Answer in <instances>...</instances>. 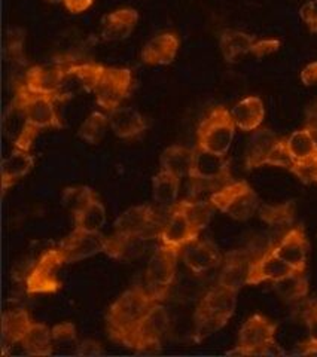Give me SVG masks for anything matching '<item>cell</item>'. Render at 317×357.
Masks as SVG:
<instances>
[{"label":"cell","mask_w":317,"mask_h":357,"mask_svg":"<svg viewBox=\"0 0 317 357\" xmlns=\"http://www.w3.org/2000/svg\"><path fill=\"white\" fill-rule=\"evenodd\" d=\"M304 128L310 130L314 134V136H317V102L311 103L307 107V110H305Z\"/></svg>","instance_id":"48"},{"label":"cell","mask_w":317,"mask_h":357,"mask_svg":"<svg viewBox=\"0 0 317 357\" xmlns=\"http://www.w3.org/2000/svg\"><path fill=\"white\" fill-rule=\"evenodd\" d=\"M48 3H54V5H57V3H63L64 0H47Z\"/></svg>","instance_id":"51"},{"label":"cell","mask_w":317,"mask_h":357,"mask_svg":"<svg viewBox=\"0 0 317 357\" xmlns=\"http://www.w3.org/2000/svg\"><path fill=\"white\" fill-rule=\"evenodd\" d=\"M79 354H100L101 353V345L96 341H84L78 349Z\"/></svg>","instance_id":"49"},{"label":"cell","mask_w":317,"mask_h":357,"mask_svg":"<svg viewBox=\"0 0 317 357\" xmlns=\"http://www.w3.org/2000/svg\"><path fill=\"white\" fill-rule=\"evenodd\" d=\"M13 102H15L24 114L29 124L38 130L61 128L63 124L55 110V100L29 91L24 84L15 88Z\"/></svg>","instance_id":"9"},{"label":"cell","mask_w":317,"mask_h":357,"mask_svg":"<svg viewBox=\"0 0 317 357\" xmlns=\"http://www.w3.org/2000/svg\"><path fill=\"white\" fill-rule=\"evenodd\" d=\"M265 165H273V167H281V169H286L289 172L293 170V162L289 156V152L286 149L285 139H280L276 146L271 151L267 164Z\"/></svg>","instance_id":"42"},{"label":"cell","mask_w":317,"mask_h":357,"mask_svg":"<svg viewBox=\"0 0 317 357\" xmlns=\"http://www.w3.org/2000/svg\"><path fill=\"white\" fill-rule=\"evenodd\" d=\"M276 323L261 314L249 317L239 332L237 347L228 354L240 356H265L273 354L276 344Z\"/></svg>","instance_id":"6"},{"label":"cell","mask_w":317,"mask_h":357,"mask_svg":"<svg viewBox=\"0 0 317 357\" xmlns=\"http://www.w3.org/2000/svg\"><path fill=\"white\" fill-rule=\"evenodd\" d=\"M33 167H35V156L29 151L15 149L2 162V189L3 194L9 188H13L20 178L27 176Z\"/></svg>","instance_id":"25"},{"label":"cell","mask_w":317,"mask_h":357,"mask_svg":"<svg viewBox=\"0 0 317 357\" xmlns=\"http://www.w3.org/2000/svg\"><path fill=\"white\" fill-rule=\"evenodd\" d=\"M256 38L240 30H223L219 36V48L226 63H235L244 54H251Z\"/></svg>","instance_id":"27"},{"label":"cell","mask_w":317,"mask_h":357,"mask_svg":"<svg viewBox=\"0 0 317 357\" xmlns=\"http://www.w3.org/2000/svg\"><path fill=\"white\" fill-rule=\"evenodd\" d=\"M94 0H64L63 5L71 14H82L93 6Z\"/></svg>","instance_id":"47"},{"label":"cell","mask_w":317,"mask_h":357,"mask_svg":"<svg viewBox=\"0 0 317 357\" xmlns=\"http://www.w3.org/2000/svg\"><path fill=\"white\" fill-rule=\"evenodd\" d=\"M292 273V268L286 262H283L279 256H276L270 248L259 258L249 264L246 284L258 286L265 282L276 283Z\"/></svg>","instance_id":"18"},{"label":"cell","mask_w":317,"mask_h":357,"mask_svg":"<svg viewBox=\"0 0 317 357\" xmlns=\"http://www.w3.org/2000/svg\"><path fill=\"white\" fill-rule=\"evenodd\" d=\"M225 326V323L209 316L207 312L196 310L194 312V341L201 342L212 337L213 333L219 332Z\"/></svg>","instance_id":"37"},{"label":"cell","mask_w":317,"mask_h":357,"mask_svg":"<svg viewBox=\"0 0 317 357\" xmlns=\"http://www.w3.org/2000/svg\"><path fill=\"white\" fill-rule=\"evenodd\" d=\"M305 319V325H307L309 329V341L304 342L302 353L304 354H317V296L313 299L307 311L304 314Z\"/></svg>","instance_id":"40"},{"label":"cell","mask_w":317,"mask_h":357,"mask_svg":"<svg viewBox=\"0 0 317 357\" xmlns=\"http://www.w3.org/2000/svg\"><path fill=\"white\" fill-rule=\"evenodd\" d=\"M24 33L18 29L10 30V35L8 38V55L10 61H17L22 63V59H24Z\"/></svg>","instance_id":"43"},{"label":"cell","mask_w":317,"mask_h":357,"mask_svg":"<svg viewBox=\"0 0 317 357\" xmlns=\"http://www.w3.org/2000/svg\"><path fill=\"white\" fill-rule=\"evenodd\" d=\"M274 290L281 299L288 301V303H297V301H301L309 295V280L304 273L293 271L276 282Z\"/></svg>","instance_id":"33"},{"label":"cell","mask_w":317,"mask_h":357,"mask_svg":"<svg viewBox=\"0 0 317 357\" xmlns=\"http://www.w3.org/2000/svg\"><path fill=\"white\" fill-rule=\"evenodd\" d=\"M280 137L271 130H256L249 139V143L246 146L244 153V164L247 170L258 169L267 164L268 156L273 151V148L277 144Z\"/></svg>","instance_id":"23"},{"label":"cell","mask_w":317,"mask_h":357,"mask_svg":"<svg viewBox=\"0 0 317 357\" xmlns=\"http://www.w3.org/2000/svg\"><path fill=\"white\" fill-rule=\"evenodd\" d=\"M280 40L279 39H256L253 43L251 54H253L256 59H264L267 55L279 51Z\"/></svg>","instance_id":"45"},{"label":"cell","mask_w":317,"mask_h":357,"mask_svg":"<svg viewBox=\"0 0 317 357\" xmlns=\"http://www.w3.org/2000/svg\"><path fill=\"white\" fill-rule=\"evenodd\" d=\"M300 17L311 33H317V0H309L300 9Z\"/></svg>","instance_id":"44"},{"label":"cell","mask_w":317,"mask_h":357,"mask_svg":"<svg viewBox=\"0 0 317 357\" xmlns=\"http://www.w3.org/2000/svg\"><path fill=\"white\" fill-rule=\"evenodd\" d=\"M200 232L201 229L188 215L184 199L170 207L168 219L158 232V238H160L161 244L182 253L188 244L200 238Z\"/></svg>","instance_id":"10"},{"label":"cell","mask_w":317,"mask_h":357,"mask_svg":"<svg viewBox=\"0 0 317 357\" xmlns=\"http://www.w3.org/2000/svg\"><path fill=\"white\" fill-rule=\"evenodd\" d=\"M180 178L179 176L167 170H160L152 178V198L156 204L164 207H172L177 203L180 192Z\"/></svg>","instance_id":"30"},{"label":"cell","mask_w":317,"mask_h":357,"mask_svg":"<svg viewBox=\"0 0 317 357\" xmlns=\"http://www.w3.org/2000/svg\"><path fill=\"white\" fill-rule=\"evenodd\" d=\"M179 256V250L164 244L156 248L151 256L148 266H146L145 283L156 303H163L170 295L176 278Z\"/></svg>","instance_id":"5"},{"label":"cell","mask_w":317,"mask_h":357,"mask_svg":"<svg viewBox=\"0 0 317 357\" xmlns=\"http://www.w3.org/2000/svg\"><path fill=\"white\" fill-rule=\"evenodd\" d=\"M103 72H105V66L97 64V63L67 64V76L73 77V79L81 84V86L88 93H93V89L100 81Z\"/></svg>","instance_id":"34"},{"label":"cell","mask_w":317,"mask_h":357,"mask_svg":"<svg viewBox=\"0 0 317 357\" xmlns=\"http://www.w3.org/2000/svg\"><path fill=\"white\" fill-rule=\"evenodd\" d=\"M212 206L234 220L251 219L259 208L258 195L246 181H233L212 192Z\"/></svg>","instance_id":"3"},{"label":"cell","mask_w":317,"mask_h":357,"mask_svg":"<svg viewBox=\"0 0 317 357\" xmlns=\"http://www.w3.org/2000/svg\"><path fill=\"white\" fill-rule=\"evenodd\" d=\"M182 262L191 273L205 274L222 262V255L219 248L212 240H196L180 253Z\"/></svg>","instance_id":"17"},{"label":"cell","mask_w":317,"mask_h":357,"mask_svg":"<svg viewBox=\"0 0 317 357\" xmlns=\"http://www.w3.org/2000/svg\"><path fill=\"white\" fill-rule=\"evenodd\" d=\"M156 301L148 289L134 286L117 298L106 312V329L112 341L126 344L134 328L145 317Z\"/></svg>","instance_id":"1"},{"label":"cell","mask_w":317,"mask_h":357,"mask_svg":"<svg viewBox=\"0 0 317 357\" xmlns=\"http://www.w3.org/2000/svg\"><path fill=\"white\" fill-rule=\"evenodd\" d=\"M310 181H313V182H317V164H316V167L313 169V172H311V176H310Z\"/></svg>","instance_id":"50"},{"label":"cell","mask_w":317,"mask_h":357,"mask_svg":"<svg viewBox=\"0 0 317 357\" xmlns=\"http://www.w3.org/2000/svg\"><path fill=\"white\" fill-rule=\"evenodd\" d=\"M139 22V13L134 8H118L101 18V38L106 42L126 40Z\"/></svg>","instance_id":"19"},{"label":"cell","mask_w":317,"mask_h":357,"mask_svg":"<svg viewBox=\"0 0 317 357\" xmlns=\"http://www.w3.org/2000/svg\"><path fill=\"white\" fill-rule=\"evenodd\" d=\"M109 126V115H105L103 112H91L82 122L81 127L78 130L79 139L89 144H96L103 139L106 128Z\"/></svg>","instance_id":"36"},{"label":"cell","mask_w":317,"mask_h":357,"mask_svg":"<svg viewBox=\"0 0 317 357\" xmlns=\"http://www.w3.org/2000/svg\"><path fill=\"white\" fill-rule=\"evenodd\" d=\"M67 79V66L48 64L33 66L24 75V84L29 91L54 98L59 102L63 97V86Z\"/></svg>","instance_id":"13"},{"label":"cell","mask_w":317,"mask_h":357,"mask_svg":"<svg viewBox=\"0 0 317 357\" xmlns=\"http://www.w3.org/2000/svg\"><path fill=\"white\" fill-rule=\"evenodd\" d=\"M237 126L231 110L223 106L213 107L197 128L196 148L214 155L226 156L235 137Z\"/></svg>","instance_id":"2"},{"label":"cell","mask_w":317,"mask_h":357,"mask_svg":"<svg viewBox=\"0 0 317 357\" xmlns=\"http://www.w3.org/2000/svg\"><path fill=\"white\" fill-rule=\"evenodd\" d=\"M259 218L271 228H285L289 227L295 218V204L283 203L276 206H263L258 208Z\"/></svg>","instance_id":"35"},{"label":"cell","mask_w":317,"mask_h":357,"mask_svg":"<svg viewBox=\"0 0 317 357\" xmlns=\"http://www.w3.org/2000/svg\"><path fill=\"white\" fill-rule=\"evenodd\" d=\"M285 143L293 162L292 173L297 174L301 181L309 182L317 164V136L307 128H301L293 131L285 139Z\"/></svg>","instance_id":"12"},{"label":"cell","mask_w":317,"mask_h":357,"mask_svg":"<svg viewBox=\"0 0 317 357\" xmlns=\"http://www.w3.org/2000/svg\"><path fill=\"white\" fill-rule=\"evenodd\" d=\"M105 248L106 237L101 236L100 232H85L76 228H73V231L59 245L67 264L81 262L87 258H91L97 253L105 252Z\"/></svg>","instance_id":"15"},{"label":"cell","mask_w":317,"mask_h":357,"mask_svg":"<svg viewBox=\"0 0 317 357\" xmlns=\"http://www.w3.org/2000/svg\"><path fill=\"white\" fill-rule=\"evenodd\" d=\"M231 115L237 128L244 132L256 131L265 118L264 102L256 96H249L240 100L233 109Z\"/></svg>","instance_id":"24"},{"label":"cell","mask_w":317,"mask_h":357,"mask_svg":"<svg viewBox=\"0 0 317 357\" xmlns=\"http://www.w3.org/2000/svg\"><path fill=\"white\" fill-rule=\"evenodd\" d=\"M156 225V213L148 204L135 206L124 213L113 223V237L124 241L145 240L148 232Z\"/></svg>","instance_id":"14"},{"label":"cell","mask_w":317,"mask_h":357,"mask_svg":"<svg viewBox=\"0 0 317 357\" xmlns=\"http://www.w3.org/2000/svg\"><path fill=\"white\" fill-rule=\"evenodd\" d=\"M191 191H218L233 182L230 161L221 155H214L196 148V158L189 172Z\"/></svg>","instance_id":"4"},{"label":"cell","mask_w":317,"mask_h":357,"mask_svg":"<svg viewBox=\"0 0 317 357\" xmlns=\"http://www.w3.org/2000/svg\"><path fill=\"white\" fill-rule=\"evenodd\" d=\"M185 206L188 210V215L191 216L192 222L202 231L207 228V225L212 220L214 207L212 206L210 201H189L185 199Z\"/></svg>","instance_id":"39"},{"label":"cell","mask_w":317,"mask_h":357,"mask_svg":"<svg viewBox=\"0 0 317 357\" xmlns=\"http://www.w3.org/2000/svg\"><path fill=\"white\" fill-rule=\"evenodd\" d=\"M309 249L310 244L302 227L290 228L277 244L271 245V250L276 256H279L283 262H286L293 271L301 273H304L305 266H307Z\"/></svg>","instance_id":"16"},{"label":"cell","mask_w":317,"mask_h":357,"mask_svg":"<svg viewBox=\"0 0 317 357\" xmlns=\"http://www.w3.org/2000/svg\"><path fill=\"white\" fill-rule=\"evenodd\" d=\"M66 264L67 262L59 248L45 252L27 277V292L31 295L57 292L61 287L60 271Z\"/></svg>","instance_id":"11"},{"label":"cell","mask_w":317,"mask_h":357,"mask_svg":"<svg viewBox=\"0 0 317 357\" xmlns=\"http://www.w3.org/2000/svg\"><path fill=\"white\" fill-rule=\"evenodd\" d=\"M21 347L30 356H50L54 350L52 329L45 323L33 321L21 341Z\"/></svg>","instance_id":"31"},{"label":"cell","mask_w":317,"mask_h":357,"mask_svg":"<svg viewBox=\"0 0 317 357\" xmlns=\"http://www.w3.org/2000/svg\"><path fill=\"white\" fill-rule=\"evenodd\" d=\"M300 79L305 86H317V61H311L304 67Z\"/></svg>","instance_id":"46"},{"label":"cell","mask_w":317,"mask_h":357,"mask_svg":"<svg viewBox=\"0 0 317 357\" xmlns=\"http://www.w3.org/2000/svg\"><path fill=\"white\" fill-rule=\"evenodd\" d=\"M109 115V127L119 139H135L148 130V122L139 110L118 107Z\"/></svg>","instance_id":"22"},{"label":"cell","mask_w":317,"mask_h":357,"mask_svg":"<svg viewBox=\"0 0 317 357\" xmlns=\"http://www.w3.org/2000/svg\"><path fill=\"white\" fill-rule=\"evenodd\" d=\"M196 158V149H191L184 144H172L163 151L160 156V165L163 170H167L179 176L180 178L188 177Z\"/></svg>","instance_id":"28"},{"label":"cell","mask_w":317,"mask_h":357,"mask_svg":"<svg viewBox=\"0 0 317 357\" xmlns=\"http://www.w3.org/2000/svg\"><path fill=\"white\" fill-rule=\"evenodd\" d=\"M133 73L126 67H105L100 81L93 89L96 103L108 114L121 107L131 91Z\"/></svg>","instance_id":"8"},{"label":"cell","mask_w":317,"mask_h":357,"mask_svg":"<svg viewBox=\"0 0 317 357\" xmlns=\"http://www.w3.org/2000/svg\"><path fill=\"white\" fill-rule=\"evenodd\" d=\"M249 264L239 253H231L226 256L222 274L219 277V284L230 287L235 292H240V289L246 286V278H247V270Z\"/></svg>","instance_id":"32"},{"label":"cell","mask_w":317,"mask_h":357,"mask_svg":"<svg viewBox=\"0 0 317 357\" xmlns=\"http://www.w3.org/2000/svg\"><path fill=\"white\" fill-rule=\"evenodd\" d=\"M106 208L97 195L89 199L81 210L73 213L75 228L85 232H100L106 225Z\"/></svg>","instance_id":"29"},{"label":"cell","mask_w":317,"mask_h":357,"mask_svg":"<svg viewBox=\"0 0 317 357\" xmlns=\"http://www.w3.org/2000/svg\"><path fill=\"white\" fill-rule=\"evenodd\" d=\"M52 340L54 345H60L63 349L75 345L78 340L76 326L72 321H63L60 325H55L52 328Z\"/></svg>","instance_id":"41"},{"label":"cell","mask_w":317,"mask_h":357,"mask_svg":"<svg viewBox=\"0 0 317 357\" xmlns=\"http://www.w3.org/2000/svg\"><path fill=\"white\" fill-rule=\"evenodd\" d=\"M179 47L180 40L176 33H160L143 47L142 61L148 66H168L175 61Z\"/></svg>","instance_id":"21"},{"label":"cell","mask_w":317,"mask_h":357,"mask_svg":"<svg viewBox=\"0 0 317 357\" xmlns=\"http://www.w3.org/2000/svg\"><path fill=\"white\" fill-rule=\"evenodd\" d=\"M30 314L26 310H9L3 312L2 317V345L3 353L6 354L8 347H14L15 344H21L24 335L31 326Z\"/></svg>","instance_id":"26"},{"label":"cell","mask_w":317,"mask_h":357,"mask_svg":"<svg viewBox=\"0 0 317 357\" xmlns=\"http://www.w3.org/2000/svg\"><path fill=\"white\" fill-rule=\"evenodd\" d=\"M168 326V311L161 303H156L146 312L145 317L139 321V325L134 328L124 345L143 354L158 353L161 349V338L164 337Z\"/></svg>","instance_id":"7"},{"label":"cell","mask_w":317,"mask_h":357,"mask_svg":"<svg viewBox=\"0 0 317 357\" xmlns=\"http://www.w3.org/2000/svg\"><path fill=\"white\" fill-rule=\"evenodd\" d=\"M237 294L239 292L218 283L201 298L197 308L207 312L209 316L223 321L226 325L235 311Z\"/></svg>","instance_id":"20"},{"label":"cell","mask_w":317,"mask_h":357,"mask_svg":"<svg viewBox=\"0 0 317 357\" xmlns=\"http://www.w3.org/2000/svg\"><path fill=\"white\" fill-rule=\"evenodd\" d=\"M93 197H96V194L89 186H76L64 189L61 201L72 213H76V211L81 210Z\"/></svg>","instance_id":"38"}]
</instances>
